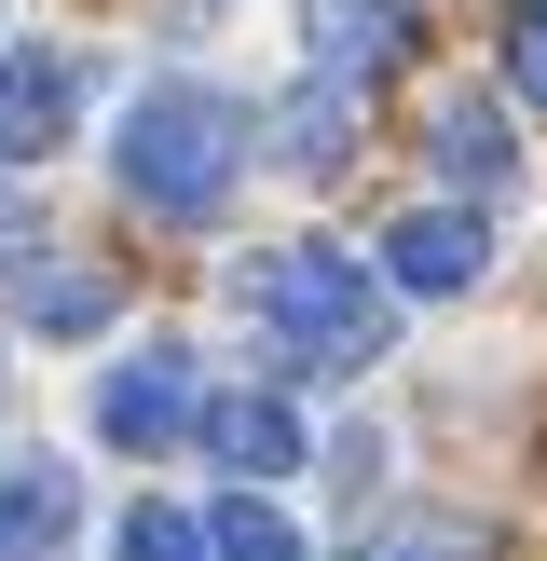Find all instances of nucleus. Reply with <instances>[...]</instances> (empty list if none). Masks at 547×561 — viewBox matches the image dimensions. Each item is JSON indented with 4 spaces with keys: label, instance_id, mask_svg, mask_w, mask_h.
Here are the masks:
<instances>
[{
    "label": "nucleus",
    "instance_id": "obj_1",
    "mask_svg": "<svg viewBox=\"0 0 547 561\" xmlns=\"http://www.w3.org/2000/svg\"><path fill=\"white\" fill-rule=\"evenodd\" d=\"M233 301L301 356V370H370L383 329H397L383 274H370V261H342V247H260V261L233 274Z\"/></svg>",
    "mask_w": 547,
    "mask_h": 561
},
{
    "label": "nucleus",
    "instance_id": "obj_2",
    "mask_svg": "<svg viewBox=\"0 0 547 561\" xmlns=\"http://www.w3.org/2000/svg\"><path fill=\"white\" fill-rule=\"evenodd\" d=\"M233 164H246V124H233V96H206V82H151V96L109 124V179H124L151 219H219Z\"/></svg>",
    "mask_w": 547,
    "mask_h": 561
},
{
    "label": "nucleus",
    "instance_id": "obj_3",
    "mask_svg": "<svg viewBox=\"0 0 547 561\" xmlns=\"http://www.w3.org/2000/svg\"><path fill=\"white\" fill-rule=\"evenodd\" d=\"M191 411H206V398H191V356L178 343H137L124 370L96 383V438H109V453H178Z\"/></svg>",
    "mask_w": 547,
    "mask_h": 561
},
{
    "label": "nucleus",
    "instance_id": "obj_4",
    "mask_svg": "<svg viewBox=\"0 0 547 561\" xmlns=\"http://www.w3.org/2000/svg\"><path fill=\"white\" fill-rule=\"evenodd\" d=\"M69 124H82V69L42 55V42H14L0 55V164H42Z\"/></svg>",
    "mask_w": 547,
    "mask_h": 561
},
{
    "label": "nucleus",
    "instance_id": "obj_5",
    "mask_svg": "<svg viewBox=\"0 0 547 561\" xmlns=\"http://www.w3.org/2000/svg\"><path fill=\"white\" fill-rule=\"evenodd\" d=\"M479 261H492L479 206H410L397 233H383V274H397L410 301H452V288H479Z\"/></svg>",
    "mask_w": 547,
    "mask_h": 561
},
{
    "label": "nucleus",
    "instance_id": "obj_6",
    "mask_svg": "<svg viewBox=\"0 0 547 561\" xmlns=\"http://www.w3.org/2000/svg\"><path fill=\"white\" fill-rule=\"evenodd\" d=\"M69 520H82V480L55 453H14V466H0V561H55Z\"/></svg>",
    "mask_w": 547,
    "mask_h": 561
},
{
    "label": "nucleus",
    "instance_id": "obj_7",
    "mask_svg": "<svg viewBox=\"0 0 547 561\" xmlns=\"http://www.w3.org/2000/svg\"><path fill=\"white\" fill-rule=\"evenodd\" d=\"M397 42H410V14H397V0H301V55H315L328 82L397 69Z\"/></svg>",
    "mask_w": 547,
    "mask_h": 561
},
{
    "label": "nucleus",
    "instance_id": "obj_8",
    "mask_svg": "<svg viewBox=\"0 0 547 561\" xmlns=\"http://www.w3.org/2000/svg\"><path fill=\"white\" fill-rule=\"evenodd\" d=\"M191 438H206L233 480H288V466H301V411H288V398H206Z\"/></svg>",
    "mask_w": 547,
    "mask_h": 561
},
{
    "label": "nucleus",
    "instance_id": "obj_9",
    "mask_svg": "<svg viewBox=\"0 0 547 561\" xmlns=\"http://www.w3.org/2000/svg\"><path fill=\"white\" fill-rule=\"evenodd\" d=\"M0 288H14V316H27V329H96V316H109V288H96V274L42 261V247H14V261H0Z\"/></svg>",
    "mask_w": 547,
    "mask_h": 561
},
{
    "label": "nucleus",
    "instance_id": "obj_10",
    "mask_svg": "<svg viewBox=\"0 0 547 561\" xmlns=\"http://www.w3.org/2000/svg\"><path fill=\"white\" fill-rule=\"evenodd\" d=\"M424 151L452 164L465 192H507V164H520V151H507V124H492V96H438V124H424Z\"/></svg>",
    "mask_w": 547,
    "mask_h": 561
},
{
    "label": "nucleus",
    "instance_id": "obj_11",
    "mask_svg": "<svg viewBox=\"0 0 547 561\" xmlns=\"http://www.w3.org/2000/svg\"><path fill=\"white\" fill-rule=\"evenodd\" d=\"M206 561H301V535L260 507V493H233V507H206Z\"/></svg>",
    "mask_w": 547,
    "mask_h": 561
},
{
    "label": "nucleus",
    "instance_id": "obj_12",
    "mask_svg": "<svg viewBox=\"0 0 547 561\" xmlns=\"http://www.w3.org/2000/svg\"><path fill=\"white\" fill-rule=\"evenodd\" d=\"M124 561H206V520L191 507H124Z\"/></svg>",
    "mask_w": 547,
    "mask_h": 561
},
{
    "label": "nucleus",
    "instance_id": "obj_13",
    "mask_svg": "<svg viewBox=\"0 0 547 561\" xmlns=\"http://www.w3.org/2000/svg\"><path fill=\"white\" fill-rule=\"evenodd\" d=\"M507 82L547 110V0H520V14H507Z\"/></svg>",
    "mask_w": 547,
    "mask_h": 561
},
{
    "label": "nucleus",
    "instance_id": "obj_14",
    "mask_svg": "<svg viewBox=\"0 0 547 561\" xmlns=\"http://www.w3.org/2000/svg\"><path fill=\"white\" fill-rule=\"evenodd\" d=\"M288 164H342V96H301L288 110Z\"/></svg>",
    "mask_w": 547,
    "mask_h": 561
}]
</instances>
